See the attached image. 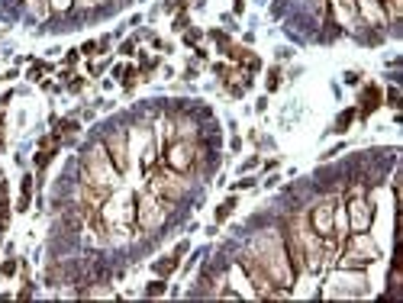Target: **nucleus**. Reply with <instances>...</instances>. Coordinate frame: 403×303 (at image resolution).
<instances>
[{
    "label": "nucleus",
    "instance_id": "423d86ee",
    "mask_svg": "<svg viewBox=\"0 0 403 303\" xmlns=\"http://www.w3.org/2000/svg\"><path fill=\"white\" fill-rule=\"evenodd\" d=\"M197 158H200L197 139H174L165 149V168L178 171V174H190L194 165H197Z\"/></svg>",
    "mask_w": 403,
    "mask_h": 303
},
{
    "label": "nucleus",
    "instance_id": "9d476101",
    "mask_svg": "<svg viewBox=\"0 0 403 303\" xmlns=\"http://www.w3.org/2000/svg\"><path fill=\"white\" fill-rule=\"evenodd\" d=\"M332 213H336V197H323L316 207L310 210L307 223H310V229H313L319 239H323V236H336V232H332Z\"/></svg>",
    "mask_w": 403,
    "mask_h": 303
},
{
    "label": "nucleus",
    "instance_id": "39448f33",
    "mask_svg": "<svg viewBox=\"0 0 403 303\" xmlns=\"http://www.w3.org/2000/svg\"><path fill=\"white\" fill-rule=\"evenodd\" d=\"M171 207H174V203L155 197L152 190L149 194H139V200H136V223H139V229H145V232H159V229L168 223Z\"/></svg>",
    "mask_w": 403,
    "mask_h": 303
},
{
    "label": "nucleus",
    "instance_id": "6ab92c4d",
    "mask_svg": "<svg viewBox=\"0 0 403 303\" xmlns=\"http://www.w3.org/2000/svg\"><path fill=\"white\" fill-rule=\"evenodd\" d=\"M174 268H178V255H165V258H159V261H155V275L168 277Z\"/></svg>",
    "mask_w": 403,
    "mask_h": 303
},
{
    "label": "nucleus",
    "instance_id": "f8f14e48",
    "mask_svg": "<svg viewBox=\"0 0 403 303\" xmlns=\"http://www.w3.org/2000/svg\"><path fill=\"white\" fill-rule=\"evenodd\" d=\"M329 17L339 19L342 29H358V10H355V0H329Z\"/></svg>",
    "mask_w": 403,
    "mask_h": 303
},
{
    "label": "nucleus",
    "instance_id": "f03ea898",
    "mask_svg": "<svg viewBox=\"0 0 403 303\" xmlns=\"http://www.w3.org/2000/svg\"><path fill=\"white\" fill-rule=\"evenodd\" d=\"M120 171H116V165L110 161V155H107V149H103V143H94L84 149V158H81V181H87V184H97V187H107L113 190L116 184H120Z\"/></svg>",
    "mask_w": 403,
    "mask_h": 303
},
{
    "label": "nucleus",
    "instance_id": "dca6fc26",
    "mask_svg": "<svg viewBox=\"0 0 403 303\" xmlns=\"http://www.w3.org/2000/svg\"><path fill=\"white\" fill-rule=\"evenodd\" d=\"M381 100H384V91H381L377 84H365V91H361V110H358V116H361V120H368V116H371L377 107H381Z\"/></svg>",
    "mask_w": 403,
    "mask_h": 303
},
{
    "label": "nucleus",
    "instance_id": "f3484780",
    "mask_svg": "<svg viewBox=\"0 0 403 303\" xmlns=\"http://www.w3.org/2000/svg\"><path fill=\"white\" fill-rule=\"evenodd\" d=\"M229 284H233V291L239 297H258V294H255V287H252V281H249V275L242 271V265H239V261L229 268Z\"/></svg>",
    "mask_w": 403,
    "mask_h": 303
},
{
    "label": "nucleus",
    "instance_id": "b1692460",
    "mask_svg": "<svg viewBox=\"0 0 403 303\" xmlns=\"http://www.w3.org/2000/svg\"><path fill=\"white\" fill-rule=\"evenodd\" d=\"M71 133H78V123H75V120H62V123H58V129H55V139L71 136Z\"/></svg>",
    "mask_w": 403,
    "mask_h": 303
},
{
    "label": "nucleus",
    "instance_id": "c756f323",
    "mask_svg": "<svg viewBox=\"0 0 403 303\" xmlns=\"http://www.w3.org/2000/svg\"><path fill=\"white\" fill-rule=\"evenodd\" d=\"M387 104L394 107V110L400 107V91H397V87H391V91H387Z\"/></svg>",
    "mask_w": 403,
    "mask_h": 303
},
{
    "label": "nucleus",
    "instance_id": "0eeeda50",
    "mask_svg": "<svg viewBox=\"0 0 403 303\" xmlns=\"http://www.w3.org/2000/svg\"><path fill=\"white\" fill-rule=\"evenodd\" d=\"M100 143H103V149H107V155H110V161L116 165V171L126 174V171H129V133L113 126Z\"/></svg>",
    "mask_w": 403,
    "mask_h": 303
},
{
    "label": "nucleus",
    "instance_id": "9b49d317",
    "mask_svg": "<svg viewBox=\"0 0 403 303\" xmlns=\"http://www.w3.org/2000/svg\"><path fill=\"white\" fill-rule=\"evenodd\" d=\"M110 197V190L107 187H97V184H87V181H78V200L75 203H81V207H87L91 213H97V210L103 207V200Z\"/></svg>",
    "mask_w": 403,
    "mask_h": 303
},
{
    "label": "nucleus",
    "instance_id": "f704fd0d",
    "mask_svg": "<svg viewBox=\"0 0 403 303\" xmlns=\"http://www.w3.org/2000/svg\"><path fill=\"white\" fill-rule=\"evenodd\" d=\"M233 10H235V13H242V10H245V0H235V7H233Z\"/></svg>",
    "mask_w": 403,
    "mask_h": 303
},
{
    "label": "nucleus",
    "instance_id": "c85d7f7f",
    "mask_svg": "<svg viewBox=\"0 0 403 303\" xmlns=\"http://www.w3.org/2000/svg\"><path fill=\"white\" fill-rule=\"evenodd\" d=\"M0 275L13 277V275H17V261H13V258H10V261H3V265H0Z\"/></svg>",
    "mask_w": 403,
    "mask_h": 303
},
{
    "label": "nucleus",
    "instance_id": "f257e3e1",
    "mask_svg": "<svg viewBox=\"0 0 403 303\" xmlns=\"http://www.w3.org/2000/svg\"><path fill=\"white\" fill-rule=\"evenodd\" d=\"M249 252H255V258L262 261V268L268 271V277H271V284L294 287V277L297 275H294L291 265H287V252H284V242L278 236H258Z\"/></svg>",
    "mask_w": 403,
    "mask_h": 303
},
{
    "label": "nucleus",
    "instance_id": "2f4dec72",
    "mask_svg": "<svg viewBox=\"0 0 403 303\" xmlns=\"http://www.w3.org/2000/svg\"><path fill=\"white\" fill-rule=\"evenodd\" d=\"M97 42H84V46H81V52H84V55H97Z\"/></svg>",
    "mask_w": 403,
    "mask_h": 303
},
{
    "label": "nucleus",
    "instance_id": "ddd939ff",
    "mask_svg": "<svg viewBox=\"0 0 403 303\" xmlns=\"http://www.w3.org/2000/svg\"><path fill=\"white\" fill-rule=\"evenodd\" d=\"M284 242V252H287V265H291L294 275H303L307 271V265H303V246H301V239H297V232L294 229H287L281 236Z\"/></svg>",
    "mask_w": 403,
    "mask_h": 303
},
{
    "label": "nucleus",
    "instance_id": "aec40b11",
    "mask_svg": "<svg viewBox=\"0 0 403 303\" xmlns=\"http://www.w3.org/2000/svg\"><path fill=\"white\" fill-rule=\"evenodd\" d=\"M355 116H358L355 107H352V110H342V113H339V120H336V129H332V133H346L348 126H352V120H355Z\"/></svg>",
    "mask_w": 403,
    "mask_h": 303
},
{
    "label": "nucleus",
    "instance_id": "a878e982",
    "mask_svg": "<svg viewBox=\"0 0 403 303\" xmlns=\"http://www.w3.org/2000/svg\"><path fill=\"white\" fill-rule=\"evenodd\" d=\"M136 77H139V71H136V68H126V71H123V87L132 91V87H136Z\"/></svg>",
    "mask_w": 403,
    "mask_h": 303
},
{
    "label": "nucleus",
    "instance_id": "20e7f679",
    "mask_svg": "<svg viewBox=\"0 0 403 303\" xmlns=\"http://www.w3.org/2000/svg\"><path fill=\"white\" fill-rule=\"evenodd\" d=\"M149 190L155 197L168 200V203H181V200L190 197V181L171 168H155L152 171V181H149Z\"/></svg>",
    "mask_w": 403,
    "mask_h": 303
},
{
    "label": "nucleus",
    "instance_id": "2eb2a0df",
    "mask_svg": "<svg viewBox=\"0 0 403 303\" xmlns=\"http://www.w3.org/2000/svg\"><path fill=\"white\" fill-rule=\"evenodd\" d=\"M346 248H352L355 255L368 258V261L381 258V252H377V246L371 242V236H368V232H352V236H346Z\"/></svg>",
    "mask_w": 403,
    "mask_h": 303
},
{
    "label": "nucleus",
    "instance_id": "4468645a",
    "mask_svg": "<svg viewBox=\"0 0 403 303\" xmlns=\"http://www.w3.org/2000/svg\"><path fill=\"white\" fill-rule=\"evenodd\" d=\"M355 10H358V19H365L371 26H387V17H384V7L381 0H355Z\"/></svg>",
    "mask_w": 403,
    "mask_h": 303
},
{
    "label": "nucleus",
    "instance_id": "a211bd4d",
    "mask_svg": "<svg viewBox=\"0 0 403 303\" xmlns=\"http://www.w3.org/2000/svg\"><path fill=\"white\" fill-rule=\"evenodd\" d=\"M26 10L36 23H46L48 13H52V10H48V0H26Z\"/></svg>",
    "mask_w": 403,
    "mask_h": 303
},
{
    "label": "nucleus",
    "instance_id": "6e6552de",
    "mask_svg": "<svg viewBox=\"0 0 403 303\" xmlns=\"http://www.w3.org/2000/svg\"><path fill=\"white\" fill-rule=\"evenodd\" d=\"M346 217H348V229L352 232H368L371 223H375V207H371V200H365L355 190L346 203Z\"/></svg>",
    "mask_w": 403,
    "mask_h": 303
},
{
    "label": "nucleus",
    "instance_id": "72a5a7b5",
    "mask_svg": "<svg viewBox=\"0 0 403 303\" xmlns=\"http://www.w3.org/2000/svg\"><path fill=\"white\" fill-rule=\"evenodd\" d=\"M174 29H188V17H184V13H181V17L174 19Z\"/></svg>",
    "mask_w": 403,
    "mask_h": 303
},
{
    "label": "nucleus",
    "instance_id": "bb28decb",
    "mask_svg": "<svg viewBox=\"0 0 403 303\" xmlns=\"http://www.w3.org/2000/svg\"><path fill=\"white\" fill-rule=\"evenodd\" d=\"M145 294H149V297H161V294H165V281H161V277H159V281H152V284L145 287Z\"/></svg>",
    "mask_w": 403,
    "mask_h": 303
},
{
    "label": "nucleus",
    "instance_id": "473e14b6",
    "mask_svg": "<svg viewBox=\"0 0 403 303\" xmlns=\"http://www.w3.org/2000/svg\"><path fill=\"white\" fill-rule=\"evenodd\" d=\"M75 3H81V7H103L107 0H75Z\"/></svg>",
    "mask_w": 403,
    "mask_h": 303
},
{
    "label": "nucleus",
    "instance_id": "1a4fd4ad",
    "mask_svg": "<svg viewBox=\"0 0 403 303\" xmlns=\"http://www.w3.org/2000/svg\"><path fill=\"white\" fill-rule=\"evenodd\" d=\"M239 265H242V271L249 275V281H252L255 294L268 300V294H271L274 284H271V277H268V271L262 268V261L255 258V252H245V255H239Z\"/></svg>",
    "mask_w": 403,
    "mask_h": 303
},
{
    "label": "nucleus",
    "instance_id": "cd10ccee",
    "mask_svg": "<svg viewBox=\"0 0 403 303\" xmlns=\"http://www.w3.org/2000/svg\"><path fill=\"white\" fill-rule=\"evenodd\" d=\"M278 87H281V71L271 68V71H268V91H278Z\"/></svg>",
    "mask_w": 403,
    "mask_h": 303
},
{
    "label": "nucleus",
    "instance_id": "4be33fe9",
    "mask_svg": "<svg viewBox=\"0 0 403 303\" xmlns=\"http://www.w3.org/2000/svg\"><path fill=\"white\" fill-rule=\"evenodd\" d=\"M48 10L65 17V13H71V10H75V0H48Z\"/></svg>",
    "mask_w": 403,
    "mask_h": 303
},
{
    "label": "nucleus",
    "instance_id": "5701e85b",
    "mask_svg": "<svg viewBox=\"0 0 403 303\" xmlns=\"http://www.w3.org/2000/svg\"><path fill=\"white\" fill-rule=\"evenodd\" d=\"M55 155H58L55 149H39V155H36V168L42 171V168H46V165H48V161L55 158Z\"/></svg>",
    "mask_w": 403,
    "mask_h": 303
},
{
    "label": "nucleus",
    "instance_id": "393cba45",
    "mask_svg": "<svg viewBox=\"0 0 403 303\" xmlns=\"http://www.w3.org/2000/svg\"><path fill=\"white\" fill-rule=\"evenodd\" d=\"M233 210H235V197H229V200L223 203V207H216V223H223V219L229 217Z\"/></svg>",
    "mask_w": 403,
    "mask_h": 303
},
{
    "label": "nucleus",
    "instance_id": "7c9ffc66",
    "mask_svg": "<svg viewBox=\"0 0 403 303\" xmlns=\"http://www.w3.org/2000/svg\"><path fill=\"white\" fill-rule=\"evenodd\" d=\"M184 42H188V46H197V42H200V29H190L188 36H184Z\"/></svg>",
    "mask_w": 403,
    "mask_h": 303
},
{
    "label": "nucleus",
    "instance_id": "7ed1b4c3",
    "mask_svg": "<svg viewBox=\"0 0 403 303\" xmlns=\"http://www.w3.org/2000/svg\"><path fill=\"white\" fill-rule=\"evenodd\" d=\"M97 219H100L103 229H129L136 223V207H132V197L129 194H110L103 200V207L97 210Z\"/></svg>",
    "mask_w": 403,
    "mask_h": 303
},
{
    "label": "nucleus",
    "instance_id": "412c9836",
    "mask_svg": "<svg viewBox=\"0 0 403 303\" xmlns=\"http://www.w3.org/2000/svg\"><path fill=\"white\" fill-rule=\"evenodd\" d=\"M223 52L233 58V62H249V55H252V52H249V48H242V46H226Z\"/></svg>",
    "mask_w": 403,
    "mask_h": 303
},
{
    "label": "nucleus",
    "instance_id": "c9c22d12",
    "mask_svg": "<svg viewBox=\"0 0 403 303\" xmlns=\"http://www.w3.org/2000/svg\"><path fill=\"white\" fill-rule=\"evenodd\" d=\"M3 145H7V143H3V133H0V152H3Z\"/></svg>",
    "mask_w": 403,
    "mask_h": 303
}]
</instances>
